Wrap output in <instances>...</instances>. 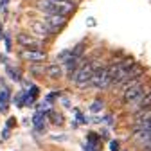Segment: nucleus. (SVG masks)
Masks as SVG:
<instances>
[{"mask_svg": "<svg viewBox=\"0 0 151 151\" xmlns=\"http://www.w3.org/2000/svg\"><path fill=\"white\" fill-rule=\"evenodd\" d=\"M38 9H42L45 14H63L68 16L74 11V4L70 0H40Z\"/></svg>", "mask_w": 151, "mask_h": 151, "instance_id": "nucleus-1", "label": "nucleus"}, {"mask_svg": "<svg viewBox=\"0 0 151 151\" xmlns=\"http://www.w3.org/2000/svg\"><path fill=\"white\" fill-rule=\"evenodd\" d=\"M97 67L93 65V63H85L81 65L78 70H76L74 74V83L78 88H86L90 85V79H92V76H93V70H96Z\"/></svg>", "mask_w": 151, "mask_h": 151, "instance_id": "nucleus-2", "label": "nucleus"}, {"mask_svg": "<svg viewBox=\"0 0 151 151\" xmlns=\"http://www.w3.org/2000/svg\"><path fill=\"white\" fill-rule=\"evenodd\" d=\"M135 65L133 58H128L124 61H117V63H111L108 67V72H110V78H111V85H117L121 79H122V76L128 72V68H131Z\"/></svg>", "mask_w": 151, "mask_h": 151, "instance_id": "nucleus-3", "label": "nucleus"}, {"mask_svg": "<svg viewBox=\"0 0 151 151\" xmlns=\"http://www.w3.org/2000/svg\"><path fill=\"white\" fill-rule=\"evenodd\" d=\"M111 85V78H110V72H108V67H97L93 70V76L90 79V85L92 88H97V90H104Z\"/></svg>", "mask_w": 151, "mask_h": 151, "instance_id": "nucleus-4", "label": "nucleus"}, {"mask_svg": "<svg viewBox=\"0 0 151 151\" xmlns=\"http://www.w3.org/2000/svg\"><path fill=\"white\" fill-rule=\"evenodd\" d=\"M146 92H147V90H146L144 81H139V83H135V85L128 86L126 90H122V99H124L126 104H133V103H137V101L144 96Z\"/></svg>", "mask_w": 151, "mask_h": 151, "instance_id": "nucleus-5", "label": "nucleus"}, {"mask_svg": "<svg viewBox=\"0 0 151 151\" xmlns=\"http://www.w3.org/2000/svg\"><path fill=\"white\" fill-rule=\"evenodd\" d=\"M133 140L139 146L151 142V126H133Z\"/></svg>", "mask_w": 151, "mask_h": 151, "instance_id": "nucleus-6", "label": "nucleus"}, {"mask_svg": "<svg viewBox=\"0 0 151 151\" xmlns=\"http://www.w3.org/2000/svg\"><path fill=\"white\" fill-rule=\"evenodd\" d=\"M65 24H67V16H63V14H47L45 16V25H47L49 32H56Z\"/></svg>", "mask_w": 151, "mask_h": 151, "instance_id": "nucleus-7", "label": "nucleus"}, {"mask_svg": "<svg viewBox=\"0 0 151 151\" xmlns=\"http://www.w3.org/2000/svg\"><path fill=\"white\" fill-rule=\"evenodd\" d=\"M20 56L25 61H31V63H42L47 60V54L42 50H36V49H24L20 52Z\"/></svg>", "mask_w": 151, "mask_h": 151, "instance_id": "nucleus-8", "label": "nucleus"}, {"mask_svg": "<svg viewBox=\"0 0 151 151\" xmlns=\"http://www.w3.org/2000/svg\"><path fill=\"white\" fill-rule=\"evenodd\" d=\"M149 106H151V90H149V92H146V93H144V96H142L137 103L128 104V110L139 111V110H144V108H149Z\"/></svg>", "mask_w": 151, "mask_h": 151, "instance_id": "nucleus-9", "label": "nucleus"}, {"mask_svg": "<svg viewBox=\"0 0 151 151\" xmlns=\"http://www.w3.org/2000/svg\"><path fill=\"white\" fill-rule=\"evenodd\" d=\"M16 42L20 43V45H24V47H31V49H34V47L40 45V42H38L36 38L29 36V34H18L16 36Z\"/></svg>", "mask_w": 151, "mask_h": 151, "instance_id": "nucleus-10", "label": "nucleus"}, {"mask_svg": "<svg viewBox=\"0 0 151 151\" xmlns=\"http://www.w3.org/2000/svg\"><path fill=\"white\" fill-rule=\"evenodd\" d=\"M47 76H49V78H52V79H58V78H61V76H63V68L58 67V65H50L47 68Z\"/></svg>", "mask_w": 151, "mask_h": 151, "instance_id": "nucleus-11", "label": "nucleus"}, {"mask_svg": "<svg viewBox=\"0 0 151 151\" xmlns=\"http://www.w3.org/2000/svg\"><path fill=\"white\" fill-rule=\"evenodd\" d=\"M32 124L36 126V129H38V131H42V129H43V113H42V111L34 113V117H32Z\"/></svg>", "mask_w": 151, "mask_h": 151, "instance_id": "nucleus-12", "label": "nucleus"}, {"mask_svg": "<svg viewBox=\"0 0 151 151\" xmlns=\"http://www.w3.org/2000/svg\"><path fill=\"white\" fill-rule=\"evenodd\" d=\"M7 96H9V92H7V90H4L2 93H0V104H2V106H4L6 101H7Z\"/></svg>", "mask_w": 151, "mask_h": 151, "instance_id": "nucleus-13", "label": "nucleus"}, {"mask_svg": "<svg viewBox=\"0 0 151 151\" xmlns=\"http://www.w3.org/2000/svg\"><path fill=\"white\" fill-rule=\"evenodd\" d=\"M52 122H54V124H61V122H63V117L58 115V113H52Z\"/></svg>", "mask_w": 151, "mask_h": 151, "instance_id": "nucleus-14", "label": "nucleus"}, {"mask_svg": "<svg viewBox=\"0 0 151 151\" xmlns=\"http://www.w3.org/2000/svg\"><path fill=\"white\" fill-rule=\"evenodd\" d=\"M111 151H119V142H111Z\"/></svg>", "mask_w": 151, "mask_h": 151, "instance_id": "nucleus-15", "label": "nucleus"}, {"mask_svg": "<svg viewBox=\"0 0 151 151\" xmlns=\"http://www.w3.org/2000/svg\"><path fill=\"white\" fill-rule=\"evenodd\" d=\"M99 108H101V103H93L92 104V110H99Z\"/></svg>", "mask_w": 151, "mask_h": 151, "instance_id": "nucleus-16", "label": "nucleus"}]
</instances>
